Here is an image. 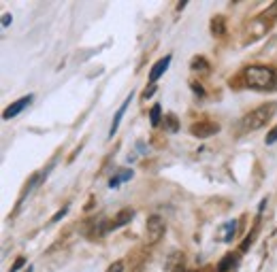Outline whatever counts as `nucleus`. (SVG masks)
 <instances>
[{
  "label": "nucleus",
  "instance_id": "nucleus-1",
  "mask_svg": "<svg viewBox=\"0 0 277 272\" xmlns=\"http://www.w3.org/2000/svg\"><path fill=\"white\" fill-rule=\"evenodd\" d=\"M245 85L252 90H275L277 87V70L271 66H248L243 70Z\"/></svg>",
  "mask_w": 277,
  "mask_h": 272
},
{
  "label": "nucleus",
  "instance_id": "nucleus-2",
  "mask_svg": "<svg viewBox=\"0 0 277 272\" xmlns=\"http://www.w3.org/2000/svg\"><path fill=\"white\" fill-rule=\"evenodd\" d=\"M275 111H277V102H267V105H260L258 109L250 111V113L243 117L241 124L245 130H258V128L267 126V122L273 117Z\"/></svg>",
  "mask_w": 277,
  "mask_h": 272
},
{
  "label": "nucleus",
  "instance_id": "nucleus-3",
  "mask_svg": "<svg viewBox=\"0 0 277 272\" xmlns=\"http://www.w3.org/2000/svg\"><path fill=\"white\" fill-rule=\"evenodd\" d=\"M164 230H166V226H164V219L162 217H158V215L147 217V221H145V241L149 245L158 243L164 236Z\"/></svg>",
  "mask_w": 277,
  "mask_h": 272
},
{
  "label": "nucleus",
  "instance_id": "nucleus-4",
  "mask_svg": "<svg viewBox=\"0 0 277 272\" xmlns=\"http://www.w3.org/2000/svg\"><path fill=\"white\" fill-rule=\"evenodd\" d=\"M220 132V124L216 122H207V119H203V122H194L190 126V134L196 136V138H209V136L218 134Z\"/></svg>",
  "mask_w": 277,
  "mask_h": 272
},
{
  "label": "nucleus",
  "instance_id": "nucleus-5",
  "mask_svg": "<svg viewBox=\"0 0 277 272\" xmlns=\"http://www.w3.org/2000/svg\"><path fill=\"white\" fill-rule=\"evenodd\" d=\"M32 98H34V96H32V94H28V96H23V98L15 100V102H11V105L4 109V113H2V119H6V122H9V119L17 117V115L21 113V111L26 109V107L30 105V102H32Z\"/></svg>",
  "mask_w": 277,
  "mask_h": 272
},
{
  "label": "nucleus",
  "instance_id": "nucleus-6",
  "mask_svg": "<svg viewBox=\"0 0 277 272\" xmlns=\"http://www.w3.org/2000/svg\"><path fill=\"white\" fill-rule=\"evenodd\" d=\"M132 98H134V92H130L128 94V98L124 100V105L117 109V113L113 115V122H111V126H109V134H107V138L111 140L115 136V132H117V128H120V124H122V119H124V113H126V109L130 107V102H132Z\"/></svg>",
  "mask_w": 277,
  "mask_h": 272
},
{
  "label": "nucleus",
  "instance_id": "nucleus-7",
  "mask_svg": "<svg viewBox=\"0 0 277 272\" xmlns=\"http://www.w3.org/2000/svg\"><path fill=\"white\" fill-rule=\"evenodd\" d=\"M169 64H171V55H164V58H160L156 64H154V68L149 70V83H154L160 79L164 73H166V68H169Z\"/></svg>",
  "mask_w": 277,
  "mask_h": 272
},
{
  "label": "nucleus",
  "instance_id": "nucleus-8",
  "mask_svg": "<svg viewBox=\"0 0 277 272\" xmlns=\"http://www.w3.org/2000/svg\"><path fill=\"white\" fill-rule=\"evenodd\" d=\"M132 217H134V211H132V209H122V211L113 217V221L109 223V230H120V228H124V226H128V223L132 221Z\"/></svg>",
  "mask_w": 277,
  "mask_h": 272
},
{
  "label": "nucleus",
  "instance_id": "nucleus-9",
  "mask_svg": "<svg viewBox=\"0 0 277 272\" xmlns=\"http://www.w3.org/2000/svg\"><path fill=\"white\" fill-rule=\"evenodd\" d=\"M132 168H126V170H122V172H117L115 174V177H111L109 179V187L111 189H117V187H120V183H124V181H130L132 179Z\"/></svg>",
  "mask_w": 277,
  "mask_h": 272
},
{
  "label": "nucleus",
  "instance_id": "nucleus-10",
  "mask_svg": "<svg viewBox=\"0 0 277 272\" xmlns=\"http://www.w3.org/2000/svg\"><path fill=\"white\" fill-rule=\"evenodd\" d=\"M237 264H239V255H233V253H228L224 260H222L220 264H218V272H228V270H233V268H237Z\"/></svg>",
  "mask_w": 277,
  "mask_h": 272
},
{
  "label": "nucleus",
  "instance_id": "nucleus-11",
  "mask_svg": "<svg viewBox=\"0 0 277 272\" xmlns=\"http://www.w3.org/2000/svg\"><path fill=\"white\" fill-rule=\"evenodd\" d=\"M211 32H213V34H218V36H222L226 32L224 17H222V15H216V17L211 19Z\"/></svg>",
  "mask_w": 277,
  "mask_h": 272
},
{
  "label": "nucleus",
  "instance_id": "nucleus-12",
  "mask_svg": "<svg viewBox=\"0 0 277 272\" xmlns=\"http://www.w3.org/2000/svg\"><path fill=\"white\" fill-rule=\"evenodd\" d=\"M162 107L160 105H154L152 107V111H149V124H152L154 128L156 126H160V122H162Z\"/></svg>",
  "mask_w": 277,
  "mask_h": 272
},
{
  "label": "nucleus",
  "instance_id": "nucleus-13",
  "mask_svg": "<svg viewBox=\"0 0 277 272\" xmlns=\"http://www.w3.org/2000/svg\"><path fill=\"white\" fill-rule=\"evenodd\" d=\"M235 232H237V219L228 221L226 226H224V238H222V241H224V243H233V238H235Z\"/></svg>",
  "mask_w": 277,
  "mask_h": 272
},
{
  "label": "nucleus",
  "instance_id": "nucleus-14",
  "mask_svg": "<svg viewBox=\"0 0 277 272\" xmlns=\"http://www.w3.org/2000/svg\"><path fill=\"white\" fill-rule=\"evenodd\" d=\"M265 142H267V145H275V142H277V126L269 130V134L265 136Z\"/></svg>",
  "mask_w": 277,
  "mask_h": 272
},
{
  "label": "nucleus",
  "instance_id": "nucleus-15",
  "mask_svg": "<svg viewBox=\"0 0 277 272\" xmlns=\"http://www.w3.org/2000/svg\"><path fill=\"white\" fill-rule=\"evenodd\" d=\"M192 68L194 70H205V68H207V60H205V58H194L192 60Z\"/></svg>",
  "mask_w": 277,
  "mask_h": 272
},
{
  "label": "nucleus",
  "instance_id": "nucleus-16",
  "mask_svg": "<svg viewBox=\"0 0 277 272\" xmlns=\"http://www.w3.org/2000/svg\"><path fill=\"white\" fill-rule=\"evenodd\" d=\"M164 122H166V126H169L171 132H177V119H175V115H166Z\"/></svg>",
  "mask_w": 277,
  "mask_h": 272
},
{
  "label": "nucleus",
  "instance_id": "nucleus-17",
  "mask_svg": "<svg viewBox=\"0 0 277 272\" xmlns=\"http://www.w3.org/2000/svg\"><path fill=\"white\" fill-rule=\"evenodd\" d=\"M107 272H124V262H122V260L113 262V264H111V266L107 268Z\"/></svg>",
  "mask_w": 277,
  "mask_h": 272
},
{
  "label": "nucleus",
  "instance_id": "nucleus-18",
  "mask_svg": "<svg viewBox=\"0 0 277 272\" xmlns=\"http://www.w3.org/2000/svg\"><path fill=\"white\" fill-rule=\"evenodd\" d=\"M23 266H26V258H17V260L13 262V266H11V270H9V272H17V270H19V268H23Z\"/></svg>",
  "mask_w": 277,
  "mask_h": 272
},
{
  "label": "nucleus",
  "instance_id": "nucleus-19",
  "mask_svg": "<svg viewBox=\"0 0 277 272\" xmlns=\"http://www.w3.org/2000/svg\"><path fill=\"white\" fill-rule=\"evenodd\" d=\"M154 94H156V85L149 83V87H145V90H143V98H152Z\"/></svg>",
  "mask_w": 277,
  "mask_h": 272
},
{
  "label": "nucleus",
  "instance_id": "nucleus-20",
  "mask_svg": "<svg viewBox=\"0 0 277 272\" xmlns=\"http://www.w3.org/2000/svg\"><path fill=\"white\" fill-rule=\"evenodd\" d=\"M68 213V206H64V209H62V211H58V213H55L53 215V217H51V221H60L62 217H64V215Z\"/></svg>",
  "mask_w": 277,
  "mask_h": 272
},
{
  "label": "nucleus",
  "instance_id": "nucleus-21",
  "mask_svg": "<svg viewBox=\"0 0 277 272\" xmlns=\"http://www.w3.org/2000/svg\"><path fill=\"white\" fill-rule=\"evenodd\" d=\"M11 21H13V17H11L9 13H4V17H2V28H6V26H9Z\"/></svg>",
  "mask_w": 277,
  "mask_h": 272
},
{
  "label": "nucleus",
  "instance_id": "nucleus-22",
  "mask_svg": "<svg viewBox=\"0 0 277 272\" xmlns=\"http://www.w3.org/2000/svg\"><path fill=\"white\" fill-rule=\"evenodd\" d=\"M192 90H194V94H196V96H205V92H203V87H201V85L192 83Z\"/></svg>",
  "mask_w": 277,
  "mask_h": 272
},
{
  "label": "nucleus",
  "instance_id": "nucleus-23",
  "mask_svg": "<svg viewBox=\"0 0 277 272\" xmlns=\"http://www.w3.org/2000/svg\"><path fill=\"white\" fill-rule=\"evenodd\" d=\"M26 272H32V266H28V268H26Z\"/></svg>",
  "mask_w": 277,
  "mask_h": 272
},
{
  "label": "nucleus",
  "instance_id": "nucleus-24",
  "mask_svg": "<svg viewBox=\"0 0 277 272\" xmlns=\"http://www.w3.org/2000/svg\"><path fill=\"white\" fill-rule=\"evenodd\" d=\"M188 272H194V270H188Z\"/></svg>",
  "mask_w": 277,
  "mask_h": 272
}]
</instances>
